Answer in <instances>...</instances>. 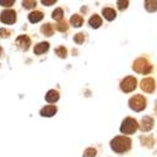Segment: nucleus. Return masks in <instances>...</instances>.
<instances>
[{
	"mask_svg": "<svg viewBox=\"0 0 157 157\" xmlns=\"http://www.w3.org/2000/svg\"><path fill=\"white\" fill-rule=\"evenodd\" d=\"M129 107L136 112H140L146 108V99L143 98V96L137 94L129 99Z\"/></svg>",
	"mask_w": 157,
	"mask_h": 157,
	"instance_id": "7ed1b4c3",
	"label": "nucleus"
},
{
	"mask_svg": "<svg viewBox=\"0 0 157 157\" xmlns=\"http://www.w3.org/2000/svg\"><path fill=\"white\" fill-rule=\"evenodd\" d=\"M0 20L5 24H13L17 20V15L14 10H5L0 14Z\"/></svg>",
	"mask_w": 157,
	"mask_h": 157,
	"instance_id": "423d86ee",
	"label": "nucleus"
},
{
	"mask_svg": "<svg viewBox=\"0 0 157 157\" xmlns=\"http://www.w3.org/2000/svg\"><path fill=\"white\" fill-rule=\"evenodd\" d=\"M17 45L20 48V49H23V50H27L28 48H29V45H30V39H29V36H27V35H20L18 39H17Z\"/></svg>",
	"mask_w": 157,
	"mask_h": 157,
	"instance_id": "6e6552de",
	"label": "nucleus"
},
{
	"mask_svg": "<svg viewBox=\"0 0 157 157\" xmlns=\"http://www.w3.org/2000/svg\"><path fill=\"white\" fill-rule=\"evenodd\" d=\"M56 53H57L60 58H65V57H67V49H65L64 47H59V48L56 49Z\"/></svg>",
	"mask_w": 157,
	"mask_h": 157,
	"instance_id": "412c9836",
	"label": "nucleus"
},
{
	"mask_svg": "<svg viewBox=\"0 0 157 157\" xmlns=\"http://www.w3.org/2000/svg\"><path fill=\"white\" fill-rule=\"evenodd\" d=\"M136 86H137L136 78L127 77V78H124V79L122 81V83H121V89L123 90V92H126V93H129V92H132V90L136 88Z\"/></svg>",
	"mask_w": 157,
	"mask_h": 157,
	"instance_id": "39448f33",
	"label": "nucleus"
},
{
	"mask_svg": "<svg viewBox=\"0 0 157 157\" xmlns=\"http://www.w3.org/2000/svg\"><path fill=\"white\" fill-rule=\"evenodd\" d=\"M131 140L128 137H123V136H118L116 137L112 142H111V147L113 151L118 152V153H122V152H126L131 148Z\"/></svg>",
	"mask_w": 157,
	"mask_h": 157,
	"instance_id": "f257e3e1",
	"label": "nucleus"
},
{
	"mask_svg": "<svg viewBox=\"0 0 157 157\" xmlns=\"http://www.w3.org/2000/svg\"><path fill=\"white\" fill-rule=\"evenodd\" d=\"M96 150L94 148H87L83 153V157H96Z\"/></svg>",
	"mask_w": 157,
	"mask_h": 157,
	"instance_id": "4be33fe9",
	"label": "nucleus"
},
{
	"mask_svg": "<svg viewBox=\"0 0 157 157\" xmlns=\"http://www.w3.org/2000/svg\"><path fill=\"white\" fill-rule=\"evenodd\" d=\"M45 99L50 103H54L59 99V93L57 92V90H49V92L47 93V96H45Z\"/></svg>",
	"mask_w": 157,
	"mask_h": 157,
	"instance_id": "9b49d317",
	"label": "nucleus"
},
{
	"mask_svg": "<svg viewBox=\"0 0 157 157\" xmlns=\"http://www.w3.org/2000/svg\"><path fill=\"white\" fill-rule=\"evenodd\" d=\"M42 32L45 34V35H53L54 33V29H53V25L52 24H44L43 27H42Z\"/></svg>",
	"mask_w": 157,
	"mask_h": 157,
	"instance_id": "6ab92c4d",
	"label": "nucleus"
},
{
	"mask_svg": "<svg viewBox=\"0 0 157 157\" xmlns=\"http://www.w3.org/2000/svg\"><path fill=\"white\" fill-rule=\"evenodd\" d=\"M83 40H84V35H83V33H79V34H77V35L74 36V42L78 43V44L83 43Z\"/></svg>",
	"mask_w": 157,
	"mask_h": 157,
	"instance_id": "b1692460",
	"label": "nucleus"
},
{
	"mask_svg": "<svg viewBox=\"0 0 157 157\" xmlns=\"http://www.w3.org/2000/svg\"><path fill=\"white\" fill-rule=\"evenodd\" d=\"M42 3H43L44 5H52V4L56 3V0H43Z\"/></svg>",
	"mask_w": 157,
	"mask_h": 157,
	"instance_id": "c85d7f7f",
	"label": "nucleus"
},
{
	"mask_svg": "<svg viewBox=\"0 0 157 157\" xmlns=\"http://www.w3.org/2000/svg\"><path fill=\"white\" fill-rule=\"evenodd\" d=\"M3 54V49H2V47H0V56Z\"/></svg>",
	"mask_w": 157,
	"mask_h": 157,
	"instance_id": "c756f323",
	"label": "nucleus"
},
{
	"mask_svg": "<svg viewBox=\"0 0 157 157\" xmlns=\"http://www.w3.org/2000/svg\"><path fill=\"white\" fill-rule=\"evenodd\" d=\"M89 25L92 28H98L99 25H102V19L98 15H93L92 18L89 19Z\"/></svg>",
	"mask_w": 157,
	"mask_h": 157,
	"instance_id": "dca6fc26",
	"label": "nucleus"
},
{
	"mask_svg": "<svg viewBox=\"0 0 157 157\" xmlns=\"http://www.w3.org/2000/svg\"><path fill=\"white\" fill-rule=\"evenodd\" d=\"M132 68H133L137 73H143V74L150 73V72L152 71V67H151L150 63H148L145 58H140V59H137V60L133 63Z\"/></svg>",
	"mask_w": 157,
	"mask_h": 157,
	"instance_id": "f03ea898",
	"label": "nucleus"
},
{
	"mask_svg": "<svg viewBox=\"0 0 157 157\" xmlns=\"http://www.w3.org/2000/svg\"><path fill=\"white\" fill-rule=\"evenodd\" d=\"M43 13H40V11H33V13H30L29 14V21H32V23H38V21H40L42 19H43Z\"/></svg>",
	"mask_w": 157,
	"mask_h": 157,
	"instance_id": "f8f14e48",
	"label": "nucleus"
},
{
	"mask_svg": "<svg viewBox=\"0 0 157 157\" xmlns=\"http://www.w3.org/2000/svg\"><path fill=\"white\" fill-rule=\"evenodd\" d=\"M152 127H153V120L151 118V117H148V116L143 117L142 123H141V129L143 131V132H148Z\"/></svg>",
	"mask_w": 157,
	"mask_h": 157,
	"instance_id": "1a4fd4ad",
	"label": "nucleus"
},
{
	"mask_svg": "<svg viewBox=\"0 0 157 157\" xmlns=\"http://www.w3.org/2000/svg\"><path fill=\"white\" fill-rule=\"evenodd\" d=\"M138 128V124L137 122L133 120V118H126L123 122H122V126H121V132L126 133V135H131L136 132V129Z\"/></svg>",
	"mask_w": 157,
	"mask_h": 157,
	"instance_id": "20e7f679",
	"label": "nucleus"
},
{
	"mask_svg": "<svg viewBox=\"0 0 157 157\" xmlns=\"http://www.w3.org/2000/svg\"><path fill=\"white\" fill-rule=\"evenodd\" d=\"M52 17H53V19H56V20H62L63 19V10L60 9V8H58V9H56L54 11H53V14H52Z\"/></svg>",
	"mask_w": 157,
	"mask_h": 157,
	"instance_id": "aec40b11",
	"label": "nucleus"
},
{
	"mask_svg": "<svg viewBox=\"0 0 157 157\" xmlns=\"http://www.w3.org/2000/svg\"><path fill=\"white\" fill-rule=\"evenodd\" d=\"M23 5H24L25 8L30 9V8H34V6H35V2H28V0H24V2H23Z\"/></svg>",
	"mask_w": 157,
	"mask_h": 157,
	"instance_id": "a878e982",
	"label": "nucleus"
},
{
	"mask_svg": "<svg viewBox=\"0 0 157 157\" xmlns=\"http://www.w3.org/2000/svg\"><path fill=\"white\" fill-rule=\"evenodd\" d=\"M71 23H72L73 27L79 28L81 25L83 24V18H82L81 15H73V17L71 18Z\"/></svg>",
	"mask_w": 157,
	"mask_h": 157,
	"instance_id": "2eb2a0df",
	"label": "nucleus"
},
{
	"mask_svg": "<svg viewBox=\"0 0 157 157\" xmlns=\"http://www.w3.org/2000/svg\"><path fill=\"white\" fill-rule=\"evenodd\" d=\"M141 142L143 143V146L152 147L155 141H153V137H151V136H143V137H141Z\"/></svg>",
	"mask_w": 157,
	"mask_h": 157,
	"instance_id": "f3484780",
	"label": "nucleus"
},
{
	"mask_svg": "<svg viewBox=\"0 0 157 157\" xmlns=\"http://www.w3.org/2000/svg\"><path fill=\"white\" fill-rule=\"evenodd\" d=\"M10 35V30H6V29H0V36H4V38H6V36H9Z\"/></svg>",
	"mask_w": 157,
	"mask_h": 157,
	"instance_id": "bb28decb",
	"label": "nucleus"
},
{
	"mask_svg": "<svg viewBox=\"0 0 157 157\" xmlns=\"http://www.w3.org/2000/svg\"><path fill=\"white\" fill-rule=\"evenodd\" d=\"M49 48V44L48 43H39L38 45H35L34 48V53L35 54H42V53H45Z\"/></svg>",
	"mask_w": 157,
	"mask_h": 157,
	"instance_id": "ddd939ff",
	"label": "nucleus"
},
{
	"mask_svg": "<svg viewBox=\"0 0 157 157\" xmlns=\"http://www.w3.org/2000/svg\"><path fill=\"white\" fill-rule=\"evenodd\" d=\"M0 4L3 6H11L14 4V0H0Z\"/></svg>",
	"mask_w": 157,
	"mask_h": 157,
	"instance_id": "393cba45",
	"label": "nucleus"
},
{
	"mask_svg": "<svg viewBox=\"0 0 157 157\" xmlns=\"http://www.w3.org/2000/svg\"><path fill=\"white\" fill-rule=\"evenodd\" d=\"M141 88L142 90H145L147 93H152L155 89V81L152 78H146V79H143L141 82Z\"/></svg>",
	"mask_w": 157,
	"mask_h": 157,
	"instance_id": "0eeeda50",
	"label": "nucleus"
},
{
	"mask_svg": "<svg viewBox=\"0 0 157 157\" xmlns=\"http://www.w3.org/2000/svg\"><path fill=\"white\" fill-rule=\"evenodd\" d=\"M103 15L107 20H113L116 18V11L111 8H106V9H103Z\"/></svg>",
	"mask_w": 157,
	"mask_h": 157,
	"instance_id": "4468645a",
	"label": "nucleus"
},
{
	"mask_svg": "<svg viewBox=\"0 0 157 157\" xmlns=\"http://www.w3.org/2000/svg\"><path fill=\"white\" fill-rule=\"evenodd\" d=\"M145 8L146 10L148 11H156L157 10V2H152V0H147V2H145Z\"/></svg>",
	"mask_w": 157,
	"mask_h": 157,
	"instance_id": "a211bd4d",
	"label": "nucleus"
},
{
	"mask_svg": "<svg viewBox=\"0 0 157 157\" xmlns=\"http://www.w3.org/2000/svg\"><path fill=\"white\" fill-rule=\"evenodd\" d=\"M56 112H57V107L56 106H47L40 111V114L43 117H52V116L56 114Z\"/></svg>",
	"mask_w": 157,
	"mask_h": 157,
	"instance_id": "9d476101",
	"label": "nucleus"
},
{
	"mask_svg": "<svg viewBox=\"0 0 157 157\" xmlns=\"http://www.w3.org/2000/svg\"><path fill=\"white\" fill-rule=\"evenodd\" d=\"M127 5H128V2H118V9H120V10L126 9Z\"/></svg>",
	"mask_w": 157,
	"mask_h": 157,
	"instance_id": "cd10ccee",
	"label": "nucleus"
},
{
	"mask_svg": "<svg viewBox=\"0 0 157 157\" xmlns=\"http://www.w3.org/2000/svg\"><path fill=\"white\" fill-rule=\"evenodd\" d=\"M67 29H68V25H67L65 21H59L58 23V30L59 32H65Z\"/></svg>",
	"mask_w": 157,
	"mask_h": 157,
	"instance_id": "5701e85b",
	"label": "nucleus"
}]
</instances>
